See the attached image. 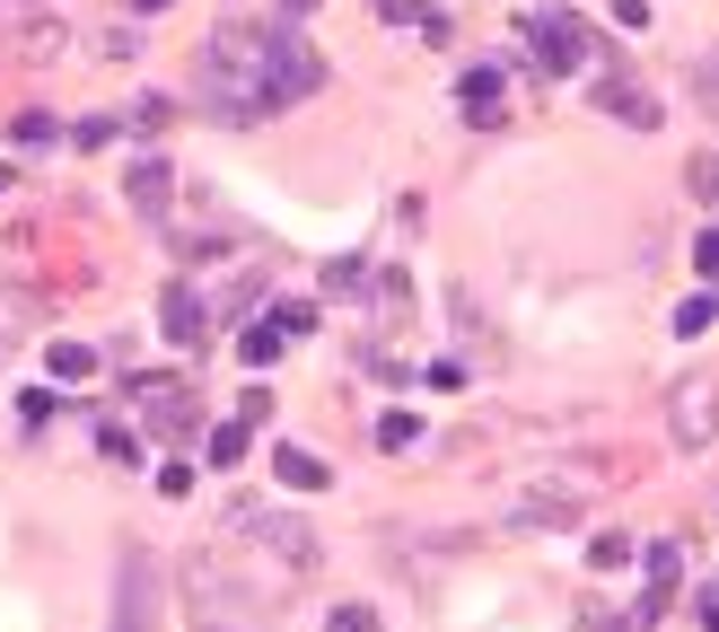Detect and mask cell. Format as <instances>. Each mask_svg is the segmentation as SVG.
Instances as JSON below:
<instances>
[{"label":"cell","instance_id":"1","mask_svg":"<svg viewBox=\"0 0 719 632\" xmlns=\"http://www.w3.org/2000/svg\"><path fill=\"white\" fill-rule=\"evenodd\" d=\"M202 97H211V115H229V124H263V115H281V106H299L316 80H325V62L290 35V27H220L211 44H202Z\"/></svg>","mask_w":719,"mask_h":632},{"label":"cell","instance_id":"2","mask_svg":"<svg viewBox=\"0 0 719 632\" xmlns=\"http://www.w3.org/2000/svg\"><path fill=\"white\" fill-rule=\"evenodd\" d=\"M115 632H158V562L123 553V598H115Z\"/></svg>","mask_w":719,"mask_h":632},{"label":"cell","instance_id":"3","mask_svg":"<svg viewBox=\"0 0 719 632\" xmlns=\"http://www.w3.org/2000/svg\"><path fill=\"white\" fill-rule=\"evenodd\" d=\"M527 35H535V62H544V71H580V62H588V44H580V27H571L562 9H535Z\"/></svg>","mask_w":719,"mask_h":632},{"label":"cell","instance_id":"4","mask_svg":"<svg viewBox=\"0 0 719 632\" xmlns=\"http://www.w3.org/2000/svg\"><path fill=\"white\" fill-rule=\"evenodd\" d=\"M711 431H719V386L685 379L676 386V439H685V448H711Z\"/></svg>","mask_w":719,"mask_h":632},{"label":"cell","instance_id":"5","mask_svg":"<svg viewBox=\"0 0 719 632\" xmlns=\"http://www.w3.org/2000/svg\"><path fill=\"white\" fill-rule=\"evenodd\" d=\"M158 325H167L176 343H202V299H194V290H167V299H158Z\"/></svg>","mask_w":719,"mask_h":632},{"label":"cell","instance_id":"6","mask_svg":"<svg viewBox=\"0 0 719 632\" xmlns=\"http://www.w3.org/2000/svg\"><path fill=\"white\" fill-rule=\"evenodd\" d=\"M640 571H649V615H658V607H667V589L685 580V553H676V545H649V553H640Z\"/></svg>","mask_w":719,"mask_h":632},{"label":"cell","instance_id":"7","mask_svg":"<svg viewBox=\"0 0 719 632\" xmlns=\"http://www.w3.org/2000/svg\"><path fill=\"white\" fill-rule=\"evenodd\" d=\"M167 194H176V185H167V158H140V167H132V203L158 220V211H167Z\"/></svg>","mask_w":719,"mask_h":632},{"label":"cell","instance_id":"8","mask_svg":"<svg viewBox=\"0 0 719 632\" xmlns=\"http://www.w3.org/2000/svg\"><path fill=\"white\" fill-rule=\"evenodd\" d=\"M272 466H281V484H290V493H325V457H308V448H281Z\"/></svg>","mask_w":719,"mask_h":632},{"label":"cell","instance_id":"9","mask_svg":"<svg viewBox=\"0 0 719 632\" xmlns=\"http://www.w3.org/2000/svg\"><path fill=\"white\" fill-rule=\"evenodd\" d=\"M281 343H290L281 325H246V334H238V361H254V370H263V361H281Z\"/></svg>","mask_w":719,"mask_h":632},{"label":"cell","instance_id":"10","mask_svg":"<svg viewBox=\"0 0 719 632\" xmlns=\"http://www.w3.org/2000/svg\"><path fill=\"white\" fill-rule=\"evenodd\" d=\"M466 106H475V124L500 115V71H466Z\"/></svg>","mask_w":719,"mask_h":632},{"label":"cell","instance_id":"11","mask_svg":"<svg viewBox=\"0 0 719 632\" xmlns=\"http://www.w3.org/2000/svg\"><path fill=\"white\" fill-rule=\"evenodd\" d=\"M44 370H53V379H88V370H97V352H88V343H53V352H44Z\"/></svg>","mask_w":719,"mask_h":632},{"label":"cell","instance_id":"12","mask_svg":"<svg viewBox=\"0 0 719 632\" xmlns=\"http://www.w3.org/2000/svg\"><path fill=\"white\" fill-rule=\"evenodd\" d=\"M509 518H518V527H544V518H571V493H535V501H518Z\"/></svg>","mask_w":719,"mask_h":632},{"label":"cell","instance_id":"13","mask_svg":"<svg viewBox=\"0 0 719 632\" xmlns=\"http://www.w3.org/2000/svg\"><path fill=\"white\" fill-rule=\"evenodd\" d=\"M246 457V413L238 422H220V431H211V466H238Z\"/></svg>","mask_w":719,"mask_h":632},{"label":"cell","instance_id":"14","mask_svg":"<svg viewBox=\"0 0 719 632\" xmlns=\"http://www.w3.org/2000/svg\"><path fill=\"white\" fill-rule=\"evenodd\" d=\"M377 439H386V448H413L421 422H413V413H377Z\"/></svg>","mask_w":719,"mask_h":632},{"label":"cell","instance_id":"15","mask_svg":"<svg viewBox=\"0 0 719 632\" xmlns=\"http://www.w3.org/2000/svg\"><path fill=\"white\" fill-rule=\"evenodd\" d=\"M588 562H597V571H623V562H632V536H597Z\"/></svg>","mask_w":719,"mask_h":632},{"label":"cell","instance_id":"16","mask_svg":"<svg viewBox=\"0 0 719 632\" xmlns=\"http://www.w3.org/2000/svg\"><path fill=\"white\" fill-rule=\"evenodd\" d=\"M272 325H281V334H316V308H299V299H281V308H272Z\"/></svg>","mask_w":719,"mask_h":632},{"label":"cell","instance_id":"17","mask_svg":"<svg viewBox=\"0 0 719 632\" xmlns=\"http://www.w3.org/2000/svg\"><path fill=\"white\" fill-rule=\"evenodd\" d=\"M325 632H377V607H334V615H325Z\"/></svg>","mask_w":719,"mask_h":632},{"label":"cell","instance_id":"18","mask_svg":"<svg viewBox=\"0 0 719 632\" xmlns=\"http://www.w3.org/2000/svg\"><path fill=\"white\" fill-rule=\"evenodd\" d=\"M711 317H719V299H685V308H676V334H702Z\"/></svg>","mask_w":719,"mask_h":632},{"label":"cell","instance_id":"19","mask_svg":"<svg viewBox=\"0 0 719 632\" xmlns=\"http://www.w3.org/2000/svg\"><path fill=\"white\" fill-rule=\"evenodd\" d=\"M694 263H702V272L719 281V229H702V238H694Z\"/></svg>","mask_w":719,"mask_h":632},{"label":"cell","instance_id":"20","mask_svg":"<svg viewBox=\"0 0 719 632\" xmlns=\"http://www.w3.org/2000/svg\"><path fill=\"white\" fill-rule=\"evenodd\" d=\"M694 194H702V203H719V158H702V167H694Z\"/></svg>","mask_w":719,"mask_h":632},{"label":"cell","instance_id":"21","mask_svg":"<svg viewBox=\"0 0 719 632\" xmlns=\"http://www.w3.org/2000/svg\"><path fill=\"white\" fill-rule=\"evenodd\" d=\"M377 18H413V27H421L430 9H421V0H377Z\"/></svg>","mask_w":719,"mask_h":632},{"label":"cell","instance_id":"22","mask_svg":"<svg viewBox=\"0 0 719 632\" xmlns=\"http://www.w3.org/2000/svg\"><path fill=\"white\" fill-rule=\"evenodd\" d=\"M702 632H719V607H711V615H702Z\"/></svg>","mask_w":719,"mask_h":632},{"label":"cell","instance_id":"23","mask_svg":"<svg viewBox=\"0 0 719 632\" xmlns=\"http://www.w3.org/2000/svg\"><path fill=\"white\" fill-rule=\"evenodd\" d=\"M281 9H316V0H281Z\"/></svg>","mask_w":719,"mask_h":632},{"label":"cell","instance_id":"24","mask_svg":"<svg viewBox=\"0 0 719 632\" xmlns=\"http://www.w3.org/2000/svg\"><path fill=\"white\" fill-rule=\"evenodd\" d=\"M140 9H167V0H140Z\"/></svg>","mask_w":719,"mask_h":632}]
</instances>
